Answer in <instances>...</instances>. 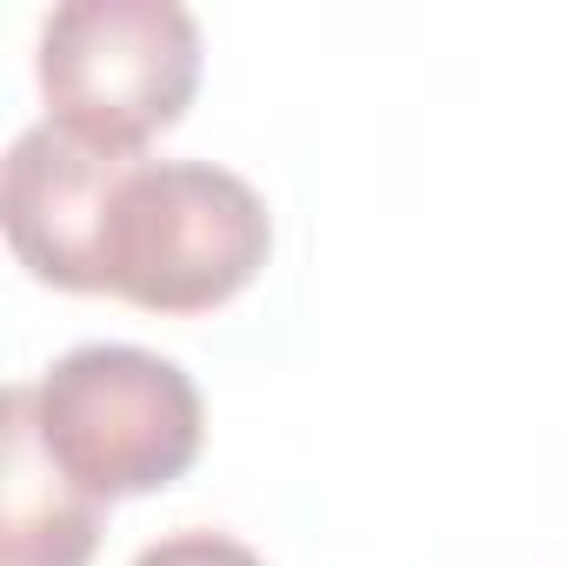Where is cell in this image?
<instances>
[{"mask_svg":"<svg viewBox=\"0 0 566 566\" xmlns=\"http://www.w3.org/2000/svg\"><path fill=\"white\" fill-rule=\"evenodd\" d=\"M266 200L213 160H140L107 220V294L140 314H213L266 266Z\"/></svg>","mask_w":566,"mask_h":566,"instance_id":"1","label":"cell"},{"mask_svg":"<svg viewBox=\"0 0 566 566\" xmlns=\"http://www.w3.org/2000/svg\"><path fill=\"white\" fill-rule=\"evenodd\" d=\"M48 460L101 506L160 493L200 460V394L147 347H74L28 387Z\"/></svg>","mask_w":566,"mask_h":566,"instance_id":"2","label":"cell"},{"mask_svg":"<svg viewBox=\"0 0 566 566\" xmlns=\"http://www.w3.org/2000/svg\"><path fill=\"white\" fill-rule=\"evenodd\" d=\"M34 81L61 134L140 154L200 87V28L174 0H67L41 28Z\"/></svg>","mask_w":566,"mask_h":566,"instance_id":"3","label":"cell"},{"mask_svg":"<svg viewBox=\"0 0 566 566\" xmlns=\"http://www.w3.org/2000/svg\"><path fill=\"white\" fill-rule=\"evenodd\" d=\"M147 154H114L61 134L54 120L28 127L0 167V227L14 260L61 294H107V220L120 180Z\"/></svg>","mask_w":566,"mask_h":566,"instance_id":"4","label":"cell"},{"mask_svg":"<svg viewBox=\"0 0 566 566\" xmlns=\"http://www.w3.org/2000/svg\"><path fill=\"white\" fill-rule=\"evenodd\" d=\"M101 546V500H87L41 447L28 387L0 427V566H87Z\"/></svg>","mask_w":566,"mask_h":566,"instance_id":"5","label":"cell"},{"mask_svg":"<svg viewBox=\"0 0 566 566\" xmlns=\"http://www.w3.org/2000/svg\"><path fill=\"white\" fill-rule=\"evenodd\" d=\"M134 566H266L253 546H240L233 533H213V526H180L154 546L134 553Z\"/></svg>","mask_w":566,"mask_h":566,"instance_id":"6","label":"cell"}]
</instances>
